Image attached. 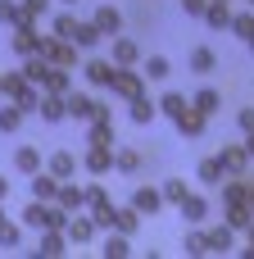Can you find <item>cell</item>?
<instances>
[{
    "label": "cell",
    "instance_id": "4",
    "mask_svg": "<svg viewBox=\"0 0 254 259\" xmlns=\"http://www.w3.org/2000/svg\"><path fill=\"white\" fill-rule=\"evenodd\" d=\"M36 55H45V59H50V64H59V68H73V64H77V46H73V41H64V36H55V32H50V36H41V50H36Z\"/></svg>",
    "mask_w": 254,
    "mask_h": 259
},
{
    "label": "cell",
    "instance_id": "51",
    "mask_svg": "<svg viewBox=\"0 0 254 259\" xmlns=\"http://www.w3.org/2000/svg\"><path fill=\"white\" fill-rule=\"evenodd\" d=\"M0 100H5V77H0Z\"/></svg>",
    "mask_w": 254,
    "mask_h": 259
},
{
    "label": "cell",
    "instance_id": "47",
    "mask_svg": "<svg viewBox=\"0 0 254 259\" xmlns=\"http://www.w3.org/2000/svg\"><path fill=\"white\" fill-rule=\"evenodd\" d=\"M0 200H9V178L0 173Z\"/></svg>",
    "mask_w": 254,
    "mask_h": 259
},
{
    "label": "cell",
    "instance_id": "31",
    "mask_svg": "<svg viewBox=\"0 0 254 259\" xmlns=\"http://www.w3.org/2000/svg\"><path fill=\"white\" fill-rule=\"evenodd\" d=\"M14 168L32 178V173L41 168V150H36V146H18V150H14Z\"/></svg>",
    "mask_w": 254,
    "mask_h": 259
},
{
    "label": "cell",
    "instance_id": "50",
    "mask_svg": "<svg viewBox=\"0 0 254 259\" xmlns=\"http://www.w3.org/2000/svg\"><path fill=\"white\" fill-rule=\"evenodd\" d=\"M250 209H254V182H250Z\"/></svg>",
    "mask_w": 254,
    "mask_h": 259
},
{
    "label": "cell",
    "instance_id": "13",
    "mask_svg": "<svg viewBox=\"0 0 254 259\" xmlns=\"http://www.w3.org/2000/svg\"><path fill=\"white\" fill-rule=\"evenodd\" d=\"M177 209H182V219H186V223H191V228H200V223H205V219H209V200H205V196H200V191H186V200H182V205H177Z\"/></svg>",
    "mask_w": 254,
    "mask_h": 259
},
{
    "label": "cell",
    "instance_id": "32",
    "mask_svg": "<svg viewBox=\"0 0 254 259\" xmlns=\"http://www.w3.org/2000/svg\"><path fill=\"white\" fill-rule=\"evenodd\" d=\"M205 23L218 32V27H232V9L223 5V0H209V9H205Z\"/></svg>",
    "mask_w": 254,
    "mask_h": 259
},
{
    "label": "cell",
    "instance_id": "30",
    "mask_svg": "<svg viewBox=\"0 0 254 259\" xmlns=\"http://www.w3.org/2000/svg\"><path fill=\"white\" fill-rule=\"evenodd\" d=\"M191 105H195V109H200V114H209V118H214V114H218V109H223V96H218V91H214V87H200V91H195V96H191Z\"/></svg>",
    "mask_w": 254,
    "mask_h": 259
},
{
    "label": "cell",
    "instance_id": "15",
    "mask_svg": "<svg viewBox=\"0 0 254 259\" xmlns=\"http://www.w3.org/2000/svg\"><path fill=\"white\" fill-rule=\"evenodd\" d=\"M45 123H64L68 118V100L64 96H55V91H41V109H36Z\"/></svg>",
    "mask_w": 254,
    "mask_h": 259
},
{
    "label": "cell",
    "instance_id": "27",
    "mask_svg": "<svg viewBox=\"0 0 254 259\" xmlns=\"http://www.w3.org/2000/svg\"><path fill=\"white\" fill-rule=\"evenodd\" d=\"M223 205H250V182L223 178Z\"/></svg>",
    "mask_w": 254,
    "mask_h": 259
},
{
    "label": "cell",
    "instance_id": "44",
    "mask_svg": "<svg viewBox=\"0 0 254 259\" xmlns=\"http://www.w3.org/2000/svg\"><path fill=\"white\" fill-rule=\"evenodd\" d=\"M23 9H27V18H45L50 14V0H23Z\"/></svg>",
    "mask_w": 254,
    "mask_h": 259
},
{
    "label": "cell",
    "instance_id": "46",
    "mask_svg": "<svg viewBox=\"0 0 254 259\" xmlns=\"http://www.w3.org/2000/svg\"><path fill=\"white\" fill-rule=\"evenodd\" d=\"M182 9H186L191 18H205V9H209V0H182Z\"/></svg>",
    "mask_w": 254,
    "mask_h": 259
},
{
    "label": "cell",
    "instance_id": "7",
    "mask_svg": "<svg viewBox=\"0 0 254 259\" xmlns=\"http://www.w3.org/2000/svg\"><path fill=\"white\" fill-rule=\"evenodd\" d=\"M64 246H68V232H64V228H41V241H36V250H32V255L59 259V255H68Z\"/></svg>",
    "mask_w": 254,
    "mask_h": 259
},
{
    "label": "cell",
    "instance_id": "39",
    "mask_svg": "<svg viewBox=\"0 0 254 259\" xmlns=\"http://www.w3.org/2000/svg\"><path fill=\"white\" fill-rule=\"evenodd\" d=\"M50 32H55V36H64V41H73V32H77V14H68V9H64V14H55Z\"/></svg>",
    "mask_w": 254,
    "mask_h": 259
},
{
    "label": "cell",
    "instance_id": "25",
    "mask_svg": "<svg viewBox=\"0 0 254 259\" xmlns=\"http://www.w3.org/2000/svg\"><path fill=\"white\" fill-rule=\"evenodd\" d=\"M0 23H5V27H27V23H36V18H27L23 0H0Z\"/></svg>",
    "mask_w": 254,
    "mask_h": 259
},
{
    "label": "cell",
    "instance_id": "18",
    "mask_svg": "<svg viewBox=\"0 0 254 259\" xmlns=\"http://www.w3.org/2000/svg\"><path fill=\"white\" fill-rule=\"evenodd\" d=\"M109 59H114V64H141V46H136L132 36H123V32H118V36H114Z\"/></svg>",
    "mask_w": 254,
    "mask_h": 259
},
{
    "label": "cell",
    "instance_id": "8",
    "mask_svg": "<svg viewBox=\"0 0 254 259\" xmlns=\"http://www.w3.org/2000/svg\"><path fill=\"white\" fill-rule=\"evenodd\" d=\"M218 164H223L227 178H245V168H250V150H245V141H241V146H223Z\"/></svg>",
    "mask_w": 254,
    "mask_h": 259
},
{
    "label": "cell",
    "instance_id": "37",
    "mask_svg": "<svg viewBox=\"0 0 254 259\" xmlns=\"http://www.w3.org/2000/svg\"><path fill=\"white\" fill-rule=\"evenodd\" d=\"M23 246V223H0V250H18Z\"/></svg>",
    "mask_w": 254,
    "mask_h": 259
},
{
    "label": "cell",
    "instance_id": "55",
    "mask_svg": "<svg viewBox=\"0 0 254 259\" xmlns=\"http://www.w3.org/2000/svg\"><path fill=\"white\" fill-rule=\"evenodd\" d=\"M245 5H250V9H254V0H245Z\"/></svg>",
    "mask_w": 254,
    "mask_h": 259
},
{
    "label": "cell",
    "instance_id": "2",
    "mask_svg": "<svg viewBox=\"0 0 254 259\" xmlns=\"http://www.w3.org/2000/svg\"><path fill=\"white\" fill-rule=\"evenodd\" d=\"M109 91H114L118 100H136V96H145V73H141L136 64H114Z\"/></svg>",
    "mask_w": 254,
    "mask_h": 259
},
{
    "label": "cell",
    "instance_id": "35",
    "mask_svg": "<svg viewBox=\"0 0 254 259\" xmlns=\"http://www.w3.org/2000/svg\"><path fill=\"white\" fill-rule=\"evenodd\" d=\"M186 105H191V100H186L182 91H164V96H159V114H168V118H177Z\"/></svg>",
    "mask_w": 254,
    "mask_h": 259
},
{
    "label": "cell",
    "instance_id": "42",
    "mask_svg": "<svg viewBox=\"0 0 254 259\" xmlns=\"http://www.w3.org/2000/svg\"><path fill=\"white\" fill-rule=\"evenodd\" d=\"M232 32H236L241 41H250V36H254V9H241V14H232Z\"/></svg>",
    "mask_w": 254,
    "mask_h": 259
},
{
    "label": "cell",
    "instance_id": "45",
    "mask_svg": "<svg viewBox=\"0 0 254 259\" xmlns=\"http://www.w3.org/2000/svg\"><path fill=\"white\" fill-rule=\"evenodd\" d=\"M236 127H241V132H254V105H245V109L236 114Z\"/></svg>",
    "mask_w": 254,
    "mask_h": 259
},
{
    "label": "cell",
    "instance_id": "17",
    "mask_svg": "<svg viewBox=\"0 0 254 259\" xmlns=\"http://www.w3.org/2000/svg\"><path fill=\"white\" fill-rule=\"evenodd\" d=\"M132 205H136L141 214L155 219V214L164 209V191H159V187H136V191H132Z\"/></svg>",
    "mask_w": 254,
    "mask_h": 259
},
{
    "label": "cell",
    "instance_id": "3",
    "mask_svg": "<svg viewBox=\"0 0 254 259\" xmlns=\"http://www.w3.org/2000/svg\"><path fill=\"white\" fill-rule=\"evenodd\" d=\"M64 100H68V118H77V123H91V118H100V114H114L105 100H95V96H86V91H68Z\"/></svg>",
    "mask_w": 254,
    "mask_h": 259
},
{
    "label": "cell",
    "instance_id": "22",
    "mask_svg": "<svg viewBox=\"0 0 254 259\" xmlns=\"http://www.w3.org/2000/svg\"><path fill=\"white\" fill-rule=\"evenodd\" d=\"M55 196H59V178H55L50 168H45V173L36 168V173H32V200H55Z\"/></svg>",
    "mask_w": 254,
    "mask_h": 259
},
{
    "label": "cell",
    "instance_id": "23",
    "mask_svg": "<svg viewBox=\"0 0 254 259\" xmlns=\"http://www.w3.org/2000/svg\"><path fill=\"white\" fill-rule=\"evenodd\" d=\"M100 255H105V259H127V255H132V237H127V232H114V228H109V237H105Z\"/></svg>",
    "mask_w": 254,
    "mask_h": 259
},
{
    "label": "cell",
    "instance_id": "54",
    "mask_svg": "<svg viewBox=\"0 0 254 259\" xmlns=\"http://www.w3.org/2000/svg\"><path fill=\"white\" fill-rule=\"evenodd\" d=\"M64 5H77V0H64Z\"/></svg>",
    "mask_w": 254,
    "mask_h": 259
},
{
    "label": "cell",
    "instance_id": "26",
    "mask_svg": "<svg viewBox=\"0 0 254 259\" xmlns=\"http://www.w3.org/2000/svg\"><path fill=\"white\" fill-rule=\"evenodd\" d=\"M186 64H191V73H200V77H209V73H214V68H218V55H214V50H209V46H195V50H191V59H186Z\"/></svg>",
    "mask_w": 254,
    "mask_h": 259
},
{
    "label": "cell",
    "instance_id": "14",
    "mask_svg": "<svg viewBox=\"0 0 254 259\" xmlns=\"http://www.w3.org/2000/svg\"><path fill=\"white\" fill-rule=\"evenodd\" d=\"M227 250H236V228L223 219L218 228H209V255H227Z\"/></svg>",
    "mask_w": 254,
    "mask_h": 259
},
{
    "label": "cell",
    "instance_id": "53",
    "mask_svg": "<svg viewBox=\"0 0 254 259\" xmlns=\"http://www.w3.org/2000/svg\"><path fill=\"white\" fill-rule=\"evenodd\" d=\"M245 46H250V55H254V36H250V41H245Z\"/></svg>",
    "mask_w": 254,
    "mask_h": 259
},
{
    "label": "cell",
    "instance_id": "33",
    "mask_svg": "<svg viewBox=\"0 0 254 259\" xmlns=\"http://www.w3.org/2000/svg\"><path fill=\"white\" fill-rule=\"evenodd\" d=\"M141 73H145L150 82H164V77L173 73V64H168L164 55H150V59H141Z\"/></svg>",
    "mask_w": 254,
    "mask_h": 259
},
{
    "label": "cell",
    "instance_id": "6",
    "mask_svg": "<svg viewBox=\"0 0 254 259\" xmlns=\"http://www.w3.org/2000/svg\"><path fill=\"white\" fill-rule=\"evenodd\" d=\"M82 168H86L91 178H105V173H114V146H86V155H82Z\"/></svg>",
    "mask_w": 254,
    "mask_h": 259
},
{
    "label": "cell",
    "instance_id": "5",
    "mask_svg": "<svg viewBox=\"0 0 254 259\" xmlns=\"http://www.w3.org/2000/svg\"><path fill=\"white\" fill-rule=\"evenodd\" d=\"M173 123H177V132H182L186 141H200V137H205V127H209V114H200L195 105H186Z\"/></svg>",
    "mask_w": 254,
    "mask_h": 259
},
{
    "label": "cell",
    "instance_id": "9",
    "mask_svg": "<svg viewBox=\"0 0 254 259\" xmlns=\"http://www.w3.org/2000/svg\"><path fill=\"white\" fill-rule=\"evenodd\" d=\"M64 232H68V241H73V246H86V241H95L100 223H95L91 214H82V209H77V214L68 219V228H64Z\"/></svg>",
    "mask_w": 254,
    "mask_h": 259
},
{
    "label": "cell",
    "instance_id": "38",
    "mask_svg": "<svg viewBox=\"0 0 254 259\" xmlns=\"http://www.w3.org/2000/svg\"><path fill=\"white\" fill-rule=\"evenodd\" d=\"M223 214H227V223H232L236 232H245V228L254 223V209H250V205H227Z\"/></svg>",
    "mask_w": 254,
    "mask_h": 259
},
{
    "label": "cell",
    "instance_id": "56",
    "mask_svg": "<svg viewBox=\"0 0 254 259\" xmlns=\"http://www.w3.org/2000/svg\"><path fill=\"white\" fill-rule=\"evenodd\" d=\"M223 5H227V0H223Z\"/></svg>",
    "mask_w": 254,
    "mask_h": 259
},
{
    "label": "cell",
    "instance_id": "20",
    "mask_svg": "<svg viewBox=\"0 0 254 259\" xmlns=\"http://www.w3.org/2000/svg\"><path fill=\"white\" fill-rule=\"evenodd\" d=\"M127 105H132L127 114H132V123H136V127H145V123H155V118H159V100H150V96H136V100H127Z\"/></svg>",
    "mask_w": 254,
    "mask_h": 259
},
{
    "label": "cell",
    "instance_id": "52",
    "mask_svg": "<svg viewBox=\"0 0 254 259\" xmlns=\"http://www.w3.org/2000/svg\"><path fill=\"white\" fill-rule=\"evenodd\" d=\"M0 223H5V200H0Z\"/></svg>",
    "mask_w": 254,
    "mask_h": 259
},
{
    "label": "cell",
    "instance_id": "11",
    "mask_svg": "<svg viewBox=\"0 0 254 259\" xmlns=\"http://www.w3.org/2000/svg\"><path fill=\"white\" fill-rule=\"evenodd\" d=\"M82 77H86L91 87H105V91H109V82H114V59H86V64H82Z\"/></svg>",
    "mask_w": 254,
    "mask_h": 259
},
{
    "label": "cell",
    "instance_id": "48",
    "mask_svg": "<svg viewBox=\"0 0 254 259\" xmlns=\"http://www.w3.org/2000/svg\"><path fill=\"white\" fill-rule=\"evenodd\" d=\"M245 150H250V159H254V132H245Z\"/></svg>",
    "mask_w": 254,
    "mask_h": 259
},
{
    "label": "cell",
    "instance_id": "12",
    "mask_svg": "<svg viewBox=\"0 0 254 259\" xmlns=\"http://www.w3.org/2000/svg\"><path fill=\"white\" fill-rule=\"evenodd\" d=\"M55 205H64L68 214H77V209H86V187H77L73 178H68V182H59V196H55Z\"/></svg>",
    "mask_w": 254,
    "mask_h": 259
},
{
    "label": "cell",
    "instance_id": "1",
    "mask_svg": "<svg viewBox=\"0 0 254 259\" xmlns=\"http://www.w3.org/2000/svg\"><path fill=\"white\" fill-rule=\"evenodd\" d=\"M5 100H14L23 114H36V109H41V87L27 82L23 68H14V73H5Z\"/></svg>",
    "mask_w": 254,
    "mask_h": 259
},
{
    "label": "cell",
    "instance_id": "24",
    "mask_svg": "<svg viewBox=\"0 0 254 259\" xmlns=\"http://www.w3.org/2000/svg\"><path fill=\"white\" fill-rule=\"evenodd\" d=\"M195 178H200V187H223V164H218V155H209V159H200L195 164Z\"/></svg>",
    "mask_w": 254,
    "mask_h": 259
},
{
    "label": "cell",
    "instance_id": "49",
    "mask_svg": "<svg viewBox=\"0 0 254 259\" xmlns=\"http://www.w3.org/2000/svg\"><path fill=\"white\" fill-rule=\"evenodd\" d=\"M245 237H250V246H254V223H250V228H245Z\"/></svg>",
    "mask_w": 254,
    "mask_h": 259
},
{
    "label": "cell",
    "instance_id": "41",
    "mask_svg": "<svg viewBox=\"0 0 254 259\" xmlns=\"http://www.w3.org/2000/svg\"><path fill=\"white\" fill-rule=\"evenodd\" d=\"M182 250H186L191 259L209 255V232H186V241H182Z\"/></svg>",
    "mask_w": 254,
    "mask_h": 259
},
{
    "label": "cell",
    "instance_id": "29",
    "mask_svg": "<svg viewBox=\"0 0 254 259\" xmlns=\"http://www.w3.org/2000/svg\"><path fill=\"white\" fill-rule=\"evenodd\" d=\"M73 46H77V50H95V46H100V27H95L91 18H86V23L77 18V32H73Z\"/></svg>",
    "mask_w": 254,
    "mask_h": 259
},
{
    "label": "cell",
    "instance_id": "43",
    "mask_svg": "<svg viewBox=\"0 0 254 259\" xmlns=\"http://www.w3.org/2000/svg\"><path fill=\"white\" fill-rule=\"evenodd\" d=\"M100 205H109V196H105L100 182H91V187H86V209H100Z\"/></svg>",
    "mask_w": 254,
    "mask_h": 259
},
{
    "label": "cell",
    "instance_id": "36",
    "mask_svg": "<svg viewBox=\"0 0 254 259\" xmlns=\"http://www.w3.org/2000/svg\"><path fill=\"white\" fill-rule=\"evenodd\" d=\"M114 168H118V173H136V168H141V155H136L132 146H118V150H114Z\"/></svg>",
    "mask_w": 254,
    "mask_h": 259
},
{
    "label": "cell",
    "instance_id": "40",
    "mask_svg": "<svg viewBox=\"0 0 254 259\" xmlns=\"http://www.w3.org/2000/svg\"><path fill=\"white\" fill-rule=\"evenodd\" d=\"M159 191H164V205H182V200H186V191H191V187H186V182H182V178H168V182H164V187H159Z\"/></svg>",
    "mask_w": 254,
    "mask_h": 259
},
{
    "label": "cell",
    "instance_id": "10",
    "mask_svg": "<svg viewBox=\"0 0 254 259\" xmlns=\"http://www.w3.org/2000/svg\"><path fill=\"white\" fill-rule=\"evenodd\" d=\"M91 23H95V27H100V36H109V41L123 32V14H118L114 5H100V9L91 14Z\"/></svg>",
    "mask_w": 254,
    "mask_h": 259
},
{
    "label": "cell",
    "instance_id": "19",
    "mask_svg": "<svg viewBox=\"0 0 254 259\" xmlns=\"http://www.w3.org/2000/svg\"><path fill=\"white\" fill-rule=\"evenodd\" d=\"M41 91H55V96H68V91H73V77H68V68L50 64V68H45V77H41Z\"/></svg>",
    "mask_w": 254,
    "mask_h": 259
},
{
    "label": "cell",
    "instance_id": "16",
    "mask_svg": "<svg viewBox=\"0 0 254 259\" xmlns=\"http://www.w3.org/2000/svg\"><path fill=\"white\" fill-rule=\"evenodd\" d=\"M118 137H114V114H100V118H91V132H86V146H114Z\"/></svg>",
    "mask_w": 254,
    "mask_h": 259
},
{
    "label": "cell",
    "instance_id": "28",
    "mask_svg": "<svg viewBox=\"0 0 254 259\" xmlns=\"http://www.w3.org/2000/svg\"><path fill=\"white\" fill-rule=\"evenodd\" d=\"M141 209L136 205H127V209H114V232H127V237H136V228H141Z\"/></svg>",
    "mask_w": 254,
    "mask_h": 259
},
{
    "label": "cell",
    "instance_id": "34",
    "mask_svg": "<svg viewBox=\"0 0 254 259\" xmlns=\"http://www.w3.org/2000/svg\"><path fill=\"white\" fill-rule=\"evenodd\" d=\"M23 118H27V114H23L14 100H5V105H0V132H18V127H23Z\"/></svg>",
    "mask_w": 254,
    "mask_h": 259
},
{
    "label": "cell",
    "instance_id": "21",
    "mask_svg": "<svg viewBox=\"0 0 254 259\" xmlns=\"http://www.w3.org/2000/svg\"><path fill=\"white\" fill-rule=\"evenodd\" d=\"M77 164H82V159H77V155H73V150H55V155H50V164H45V168H50V173H55V178H59V182H68V178H73V173H77Z\"/></svg>",
    "mask_w": 254,
    "mask_h": 259
}]
</instances>
